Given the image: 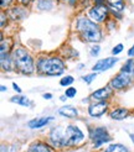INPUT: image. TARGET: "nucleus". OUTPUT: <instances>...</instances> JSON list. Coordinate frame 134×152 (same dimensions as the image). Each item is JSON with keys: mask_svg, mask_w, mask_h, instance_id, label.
<instances>
[{"mask_svg": "<svg viewBox=\"0 0 134 152\" xmlns=\"http://www.w3.org/2000/svg\"><path fill=\"white\" fill-rule=\"evenodd\" d=\"M77 31L88 42H98L102 39L99 26L87 18H80L77 20Z\"/></svg>", "mask_w": 134, "mask_h": 152, "instance_id": "obj_1", "label": "nucleus"}, {"mask_svg": "<svg viewBox=\"0 0 134 152\" xmlns=\"http://www.w3.org/2000/svg\"><path fill=\"white\" fill-rule=\"evenodd\" d=\"M14 66L24 74H31L35 71L34 59L30 56V53L24 48H16L13 53Z\"/></svg>", "mask_w": 134, "mask_h": 152, "instance_id": "obj_2", "label": "nucleus"}, {"mask_svg": "<svg viewBox=\"0 0 134 152\" xmlns=\"http://www.w3.org/2000/svg\"><path fill=\"white\" fill-rule=\"evenodd\" d=\"M37 69L47 75H61L66 69V64L57 57L42 58L37 63Z\"/></svg>", "mask_w": 134, "mask_h": 152, "instance_id": "obj_3", "label": "nucleus"}, {"mask_svg": "<svg viewBox=\"0 0 134 152\" xmlns=\"http://www.w3.org/2000/svg\"><path fill=\"white\" fill-rule=\"evenodd\" d=\"M85 139V135L77 126L70 125L66 127V139H65V146H74Z\"/></svg>", "mask_w": 134, "mask_h": 152, "instance_id": "obj_4", "label": "nucleus"}, {"mask_svg": "<svg viewBox=\"0 0 134 152\" xmlns=\"http://www.w3.org/2000/svg\"><path fill=\"white\" fill-rule=\"evenodd\" d=\"M89 18L94 22H102L108 16V7L106 5H94L88 12Z\"/></svg>", "mask_w": 134, "mask_h": 152, "instance_id": "obj_5", "label": "nucleus"}, {"mask_svg": "<svg viewBox=\"0 0 134 152\" xmlns=\"http://www.w3.org/2000/svg\"><path fill=\"white\" fill-rule=\"evenodd\" d=\"M91 139H92L96 147H99L101 145H103L104 142H108L110 140L109 135H108L107 130L104 127H96L94 130L91 132Z\"/></svg>", "mask_w": 134, "mask_h": 152, "instance_id": "obj_6", "label": "nucleus"}, {"mask_svg": "<svg viewBox=\"0 0 134 152\" xmlns=\"http://www.w3.org/2000/svg\"><path fill=\"white\" fill-rule=\"evenodd\" d=\"M132 80V75L128 72H121L119 74H117L116 77L112 79L110 86L114 89H123L127 86H129V83Z\"/></svg>", "mask_w": 134, "mask_h": 152, "instance_id": "obj_7", "label": "nucleus"}, {"mask_svg": "<svg viewBox=\"0 0 134 152\" xmlns=\"http://www.w3.org/2000/svg\"><path fill=\"white\" fill-rule=\"evenodd\" d=\"M65 139H66V130L61 126H57L50 134V140L56 147L65 146Z\"/></svg>", "mask_w": 134, "mask_h": 152, "instance_id": "obj_8", "label": "nucleus"}, {"mask_svg": "<svg viewBox=\"0 0 134 152\" xmlns=\"http://www.w3.org/2000/svg\"><path fill=\"white\" fill-rule=\"evenodd\" d=\"M107 108H108V104L104 102V100L98 102V103H93V104L89 105L88 114L91 116H93V118H99V116L103 115L104 113H106Z\"/></svg>", "mask_w": 134, "mask_h": 152, "instance_id": "obj_9", "label": "nucleus"}, {"mask_svg": "<svg viewBox=\"0 0 134 152\" xmlns=\"http://www.w3.org/2000/svg\"><path fill=\"white\" fill-rule=\"evenodd\" d=\"M118 62V58L116 57H108V58H104V59H101L98 61L93 67L92 69L94 72H98V71H107L109 68H112L116 63Z\"/></svg>", "mask_w": 134, "mask_h": 152, "instance_id": "obj_10", "label": "nucleus"}, {"mask_svg": "<svg viewBox=\"0 0 134 152\" xmlns=\"http://www.w3.org/2000/svg\"><path fill=\"white\" fill-rule=\"evenodd\" d=\"M58 114L62 116H66V118H76L78 115V111L72 105H65L58 109Z\"/></svg>", "mask_w": 134, "mask_h": 152, "instance_id": "obj_11", "label": "nucleus"}, {"mask_svg": "<svg viewBox=\"0 0 134 152\" xmlns=\"http://www.w3.org/2000/svg\"><path fill=\"white\" fill-rule=\"evenodd\" d=\"M54 120L52 116H47V118H41V119H34L29 123V127L31 129H39V127H42L45 125H47L50 121Z\"/></svg>", "mask_w": 134, "mask_h": 152, "instance_id": "obj_12", "label": "nucleus"}, {"mask_svg": "<svg viewBox=\"0 0 134 152\" xmlns=\"http://www.w3.org/2000/svg\"><path fill=\"white\" fill-rule=\"evenodd\" d=\"M109 95H110V89L108 87H104V88L97 89L96 92H93L92 98H94V99H98V100H106Z\"/></svg>", "mask_w": 134, "mask_h": 152, "instance_id": "obj_13", "label": "nucleus"}, {"mask_svg": "<svg viewBox=\"0 0 134 152\" xmlns=\"http://www.w3.org/2000/svg\"><path fill=\"white\" fill-rule=\"evenodd\" d=\"M27 152H52L51 148L49 147V145L43 142H35L31 146L29 147Z\"/></svg>", "mask_w": 134, "mask_h": 152, "instance_id": "obj_14", "label": "nucleus"}, {"mask_svg": "<svg viewBox=\"0 0 134 152\" xmlns=\"http://www.w3.org/2000/svg\"><path fill=\"white\" fill-rule=\"evenodd\" d=\"M13 63L14 61H11V57L7 53H1V67L4 71L10 72L13 69Z\"/></svg>", "mask_w": 134, "mask_h": 152, "instance_id": "obj_15", "label": "nucleus"}, {"mask_svg": "<svg viewBox=\"0 0 134 152\" xmlns=\"http://www.w3.org/2000/svg\"><path fill=\"white\" fill-rule=\"evenodd\" d=\"M128 116V110L124 109V108H119V109H116L110 113V118L113 120H123Z\"/></svg>", "mask_w": 134, "mask_h": 152, "instance_id": "obj_16", "label": "nucleus"}, {"mask_svg": "<svg viewBox=\"0 0 134 152\" xmlns=\"http://www.w3.org/2000/svg\"><path fill=\"white\" fill-rule=\"evenodd\" d=\"M108 6L112 11H122L124 9V1L123 0H107Z\"/></svg>", "mask_w": 134, "mask_h": 152, "instance_id": "obj_17", "label": "nucleus"}, {"mask_svg": "<svg viewBox=\"0 0 134 152\" xmlns=\"http://www.w3.org/2000/svg\"><path fill=\"white\" fill-rule=\"evenodd\" d=\"M10 102H11V103H15V104H18V105H21V106H30V100L27 99L26 96L20 95V94L13 96L11 99H10Z\"/></svg>", "mask_w": 134, "mask_h": 152, "instance_id": "obj_18", "label": "nucleus"}, {"mask_svg": "<svg viewBox=\"0 0 134 152\" xmlns=\"http://www.w3.org/2000/svg\"><path fill=\"white\" fill-rule=\"evenodd\" d=\"M52 7H54V3H52V0H39L37 1V9L39 10H51Z\"/></svg>", "mask_w": 134, "mask_h": 152, "instance_id": "obj_19", "label": "nucleus"}, {"mask_svg": "<svg viewBox=\"0 0 134 152\" xmlns=\"http://www.w3.org/2000/svg\"><path fill=\"white\" fill-rule=\"evenodd\" d=\"M106 152H128V148L121 143H112L107 147Z\"/></svg>", "mask_w": 134, "mask_h": 152, "instance_id": "obj_20", "label": "nucleus"}, {"mask_svg": "<svg viewBox=\"0 0 134 152\" xmlns=\"http://www.w3.org/2000/svg\"><path fill=\"white\" fill-rule=\"evenodd\" d=\"M73 77H71V75H66V77H63L61 79V82H60V84H61L62 87H66V86H71L73 83Z\"/></svg>", "mask_w": 134, "mask_h": 152, "instance_id": "obj_21", "label": "nucleus"}, {"mask_svg": "<svg viewBox=\"0 0 134 152\" xmlns=\"http://www.w3.org/2000/svg\"><path fill=\"white\" fill-rule=\"evenodd\" d=\"M97 77V73H91V74H86V75H82V80H85L87 84H91L93 82V79H96Z\"/></svg>", "mask_w": 134, "mask_h": 152, "instance_id": "obj_22", "label": "nucleus"}, {"mask_svg": "<svg viewBox=\"0 0 134 152\" xmlns=\"http://www.w3.org/2000/svg\"><path fill=\"white\" fill-rule=\"evenodd\" d=\"M133 64H134V62H133L132 59H129L128 62H127V63L123 66L122 72H128V73H132V71H133Z\"/></svg>", "mask_w": 134, "mask_h": 152, "instance_id": "obj_23", "label": "nucleus"}, {"mask_svg": "<svg viewBox=\"0 0 134 152\" xmlns=\"http://www.w3.org/2000/svg\"><path fill=\"white\" fill-rule=\"evenodd\" d=\"M76 93H77V90H76V88H68V89H66V93H65V95L67 96V98H73V96H76Z\"/></svg>", "mask_w": 134, "mask_h": 152, "instance_id": "obj_24", "label": "nucleus"}, {"mask_svg": "<svg viewBox=\"0 0 134 152\" xmlns=\"http://www.w3.org/2000/svg\"><path fill=\"white\" fill-rule=\"evenodd\" d=\"M99 50H101V47L98 46V45H94V46L91 48V56H92V57L98 56V55H99Z\"/></svg>", "mask_w": 134, "mask_h": 152, "instance_id": "obj_25", "label": "nucleus"}, {"mask_svg": "<svg viewBox=\"0 0 134 152\" xmlns=\"http://www.w3.org/2000/svg\"><path fill=\"white\" fill-rule=\"evenodd\" d=\"M122 51H123V45H122V43H118L117 46H116L113 50H112V53H113V55L116 56V55H118V53H121Z\"/></svg>", "mask_w": 134, "mask_h": 152, "instance_id": "obj_26", "label": "nucleus"}, {"mask_svg": "<svg viewBox=\"0 0 134 152\" xmlns=\"http://www.w3.org/2000/svg\"><path fill=\"white\" fill-rule=\"evenodd\" d=\"M5 20H6L5 12H1V21H0V25H1V27H4V26H5Z\"/></svg>", "mask_w": 134, "mask_h": 152, "instance_id": "obj_27", "label": "nucleus"}, {"mask_svg": "<svg viewBox=\"0 0 134 152\" xmlns=\"http://www.w3.org/2000/svg\"><path fill=\"white\" fill-rule=\"evenodd\" d=\"M11 3V0H1V6H7V5H10Z\"/></svg>", "mask_w": 134, "mask_h": 152, "instance_id": "obj_28", "label": "nucleus"}, {"mask_svg": "<svg viewBox=\"0 0 134 152\" xmlns=\"http://www.w3.org/2000/svg\"><path fill=\"white\" fill-rule=\"evenodd\" d=\"M128 56H129V57H133V56H134V45L129 48V51H128Z\"/></svg>", "mask_w": 134, "mask_h": 152, "instance_id": "obj_29", "label": "nucleus"}, {"mask_svg": "<svg viewBox=\"0 0 134 152\" xmlns=\"http://www.w3.org/2000/svg\"><path fill=\"white\" fill-rule=\"evenodd\" d=\"M13 88H14L15 90H16V92H18V93H21V89L19 88V86L16 84V83H13Z\"/></svg>", "mask_w": 134, "mask_h": 152, "instance_id": "obj_30", "label": "nucleus"}, {"mask_svg": "<svg viewBox=\"0 0 134 152\" xmlns=\"http://www.w3.org/2000/svg\"><path fill=\"white\" fill-rule=\"evenodd\" d=\"M94 5H103L104 4V0H93Z\"/></svg>", "mask_w": 134, "mask_h": 152, "instance_id": "obj_31", "label": "nucleus"}, {"mask_svg": "<svg viewBox=\"0 0 134 152\" xmlns=\"http://www.w3.org/2000/svg\"><path fill=\"white\" fill-rule=\"evenodd\" d=\"M19 1H20L22 5H27L30 1H31V0H19Z\"/></svg>", "mask_w": 134, "mask_h": 152, "instance_id": "obj_32", "label": "nucleus"}, {"mask_svg": "<svg viewBox=\"0 0 134 152\" xmlns=\"http://www.w3.org/2000/svg\"><path fill=\"white\" fill-rule=\"evenodd\" d=\"M62 1H67V3H70L71 5H74V3H76V0H62Z\"/></svg>", "mask_w": 134, "mask_h": 152, "instance_id": "obj_33", "label": "nucleus"}, {"mask_svg": "<svg viewBox=\"0 0 134 152\" xmlns=\"http://www.w3.org/2000/svg\"><path fill=\"white\" fill-rule=\"evenodd\" d=\"M42 96L45 98V99H51V98H52V95H51V94H43Z\"/></svg>", "mask_w": 134, "mask_h": 152, "instance_id": "obj_34", "label": "nucleus"}, {"mask_svg": "<svg viewBox=\"0 0 134 152\" xmlns=\"http://www.w3.org/2000/svg\"><path fill=\"white\" fill-rule=\"evenodd\" d=\"M6 90H7V88L5 86H1V92H6Z\"/></svg>", "mask_w": 134, "mask_h": 152, "instance_id": "obj_35", "label": "nucleus"}, {"mask_svg": "<svg viewBox=\"0 0 134 152\" xmlns=\"http://www.w3.org/2000/svg\"><path fill=\"white\" fill-rule=\"evenodd\" d=\"M129 137L132 139V141H133V143H134V134H130V135H129Z\"/></svg>", "mask_w": 134, "mask_h": 152, "instance_id": "obj_36", "label": "nucleus"}, {"mask_svg": "<svg viewBox=\"0 0 134 152\" xmlns=\"http://www.w3.org/2000/svg\"><path fill=\"white\" fill-rule=\"evenodd\" d=\"M66 98H67L66 95H62V96H61V100H62V102H63V100H66Z\"/></svg>", "mask_w": 134, "mask_h": 152, "instance_id": "obj_37", "label": "nucleus"}, {"mask_svg": "<svg viewBox=\"0 0 134 152\" xmlns=\"http://www.w3.org/2000/svg\"><path fill=\"white\" fill-rule=\"evenodd\" d=\"M1 152H6L5 151V146H1Z\"/></svg>", "mask_w": 134, "mask_h": 152, "instance_id": "obj_38", "label": "nucleus"}, {"mask_svg": "<svg viewBox=\"0 0 134 152\" xmlns=\"http://www.w3.org/2000/svg\"><path fill=\"white\" fill-rule=\"evenodd\" d=\"M132 74L134 75V64H133V71H132Z\"/></svg>", "mask_w": 134, "mask_h": 152, "instance_id": "obj_39", "label": "nucleus"}]
</instances>
